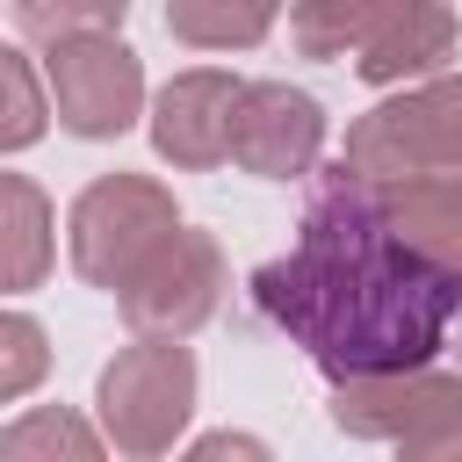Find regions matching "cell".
Listing matches in <instances>:
<instances>
[{
  "instance_id": "obj_7",
  "label": "cell",
  "mask_w": 462,
  "mask_h": 462,
  "mask_svg": "<svg viewBox=\"0 0 462 462\" xmlns=\"http://www.w3.org/2000/svg\"><path fill=\"white\" fill-rule=\"evenodd\" d=\"M325 152V108L282 79H260V87H238V108H231V159L260 180H289V173H310V159Z\"/></svg>"
},
{
  "instance_id": "obj_4",
  "label": "cell",
  "mask_w": 462,
  "mask_h": 462,
  "mask_svg": "<svg viewBox=\"0 0 462 462\" xmlns=\"http://www.w3.org/2000/svg\"><path fill=\"white\" fill-rule=\"evenodd\" d=\"M346 166L368 180L462 166V79H433V87H411V94L368 108L346 130Z\"/></svg>"
},
{
  "instance_id": "obj_10",
  "label": "cell",
  "mask_w": 462,
  "mask_h": 462,
  "mask_svg": "<svg viewBox=\"0 0 462 462\" xmlns=\"http://www.w3.org/2000/svg\"><path fill=\"white\" fill-rule=\"evenodd\" d=\"M375 188H383L397 238L411 253H426L433 267L462 274V173H397V180H375Z\"/></svg>"
},
{
  "instance_id": "obj_11",
  "label": "cell",
  "mask_w": 462,
  "mask_h": 462,
  "mask_svg": "<svg viewBox=\"0 0 462 462\" xmlns=\"http://www.w3.org/2000/svg\"><path fill=\"white\" fill-rule=\"evenodd\" d=\"M51 274V202L36 180L0 173V296Z\"/></svg>"
},
{
  "instance_id": "obj_8",
  "label": "cell",
  "mask_w": 462,
  "mask_h": 462,
  "mask_svg": "<svg viewBox=\"0 0 462 462\" xmlns=\"http://www.w3.org/2000/svg\"><path fill=\"white\" fill-rule=\"evenodd\" d=\"M231 108H238V79L231 72H173L159 108H152V144L173 166H224L231 159Z\"/></svg>"
},
{
  "instance_id": "obj_9",
  "label": "cell",
  "mask_w": 462,
  "mask_h": 462,
  "mask_svg": "<svg viewBox=\"0 0 462 462\" xmlns=\"http://www.w3.org/2000/svg\"><path fill=\"white\" fill-rule=\"evenodd\" d=\"M448 51H455V7H448V0H390V7L375 14V29L361 36L354 72H361L368 87H397V79L433 72Z\"/></svg>"
},
{
  "instance_id": "obj_14",
  "label": "cell",
  "mask_w": 462,
  "mask_h": 462,
  "mask_svg": "<svg viewBox=\"0 0 462 462\" xmlns=\"http://www.w3.org/2000/svg\"><path fill=\"white\" fill-rule=\"evenodd\" d=\"M404 455H440L455 462L462 455V375H426V397L411 411V426L397 433Z\"/></svg>"
},
{
  "instance_id": "obj_16",
  "label": "cell",
  "mask_w": 462,
  "mask_h": 462,
  "mask_svg": "<svg viewBox=\"0 0 462 462\" xmlns=\"http://www.w3.org/2000/svg\"><path fill=\"white\" fill-rule=\"evenodd\" d=\"M123 14H130V0H14V22H22V36H36V43L94 36V29H116Z\"/></svg>"
},
{
  "instance_id": "obj_2",
  "label": "cell",
  "mask_w": 462,
  "mask_h": 462,
  "mask_svg": "<svg viewBox=\"0 0 462 462\" xmlns=\"http://www.w3.org/2000/svg\"><path fill=\"white\" fill-rule=\"evenodd\" d=\"M195 411V354L173 332H144L101 368V426L123 455H159Z\"/></svg>"
},
{
  "instance_id": "obj_3",
  "label": "cell",
  "mask_w": 462,
  "mask_h": 462,
  "mask_svg": "<svg viewBox=\"0 0 462 462\" xmlns=\"http://www.w3.org/2000/svg\"><path fill=\"white\" fill-rule=\"evenodd\" d=\"M180 231L173 195L144 173H108L72 202V267L94 289H123L166 238Z\"/></svg>"
},
{
  "instance_id": "obj_13",
  "label": "cell",
  "mask_w": 462,
  "mask_h": 462,
  "mask_svg": "<svg viewBox=\"0 0 462 462\" xmlns=\"http://www.w3.org/2000/svg\"><path fill=\"white\" fill-rule=\"evenodd\" d=\"M390 0H296L289 14V36L303 58H339V51H361V36L375 29Z\"/></svg>"
},
{
  "instance_id": "obj_6",
  "label": "cell",
  "mask_w": 462,
  "mask_h": 462,
  "mask_svg": "<svg viewBox=\"0 0 462 462\" xmlns=\"http://www.w3.org/2000/svg\"><path fill=\"white\" fill-rule=\"evenodd\" d=\"M217 289H224V253L209 231H173L116 296H123V318L137 332H195L209 310H217Z\"/></svg>"
},
{
  "instance_id": "obj_5",
  "label": "cell",
  "mask_w": 462,
  "mask_h": 462,
  "mask_svg": "<svg viewBox=\"0 0 462 462\" xmlns=\"http://www.w3.org/2000/svg\"><path fill=\"white\" fill-rule=\"evenodd\" d=\"M51 101H58V123L72 137H123L137 123V101H144V65L137 51L116 43V29H94V36H58L51 58Z\"/></svg>"
},
{
  "instance_id": "obj_1",
  "label": "cell",
  "mask_w": 462,
  "mask_h": 462,
  "mask_svg": "<svg viewBox=\"0 0 462 462\" xmlns=\"http://www.w3.org/2000/svg\"><path fill=\"white\" fill-rule=\"evenodd\" d=\"M253 296L339 383L426 368L462 310V274L411 253L383 209V188L339 159L310 188L296 245L253 274Z\"/></svg>"
},
{
  "instance_id": "obj_12",
  "label": "cell",
  "mask_w": 462,
  "mask_h": 462,
  "mask_svg": "<svg viewBox=\"0 0 462 462\" xmlns=\"http://www.w3.org/2000/svg\"><path fill=\"white\" fill-rule=\"evenodd\" d=\"M282 0H166V29L188 51H245L274 29Z\"/></svg>"
},
{
  "instance_id": "obj_17",
  "label": "cell",
  "mask_w": 462,
  "mask_h": 462,
  "mask_svg": "<svg viewBox=\"0 0 462 462\" xmlns=\"http://www.w3.org/2000/svg\"><path fill=\"white\" fill-rule=\"evenodd\" d=\"M43 368H51L43 325H36V318L0 310V404H7V397H22V390H36V383H43Z\"/></svg>"
},
{
  "instance_id": "obj_18",
  "label": "cell",
  "mask_w": 462,
  "mask_h": 462,
  "mask_svg": "<svg viewBox=\"0 0 462 462\" xmlns=\"http://www.w3.org/2000/svg\"><path fill=\"white\" fill-rule=\"evenodd\" d=\"M101 440L72 419V411H29L22 426L0 433V455H94Z\"/></svg>"
},
{
  "instance_id": "obj_15",
  "label": "cell",
  "mask_w": 462,
  "mask_h": 462,
  "mask_svg": "<svg viewBox=\"0 0 462 462\" xmlns=\"http://www.w3.org/2000/svg\"><path fill=\"white\" fill-rule=\"evenodd\" d=\"M43 123H51V108H43L36 65H29L22 51H7V43H0V152L36 144V137H43Z\"/></svg>"
}]
</instances>
